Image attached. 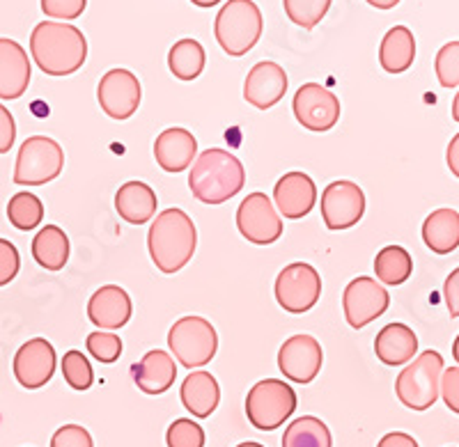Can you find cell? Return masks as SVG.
Instances as JSON below:
<instances>
[{
  "label": "cell",
  "instance_id": "obj_19",
  "mask_svg": "<svg viewBox=\"0 0 459 447\" xmlns=\"http://www.w3.org/2000/svg\"><path fill=\"white\" fill-rule=\"evenodd\" d=\"M30 60L22 44L0 37V99H19L30 85Z\"/></svg>",
  "mask_w": 459,
  "mask_h": 447
},
{
  "label": "cell",
  "instance_id": "obj_23",
  "mask_svg": "<svg viewBox=\"0 0 459 447\" xmlns=\"http://www.w3.org/2000/svg\"><path fill=\"white\" fill-rule=\"evenodd\" d=\"M418 351V338L404 323H388L377 333L375 354L388 367H402L411 363Z\"/></svg>",
  "mask_w": 459,
  "mask_h": 447
},
{
  "label": "cell",
  "instance_id": "obj_11",
  "mask_svg": "<svg viewBox=\"0 0 459 447\" xmlns=\"http://www.w3.org/2000/svg\"><path fill=\"white\" fill-rule=\"evenodd\" d=\"M388 305H391V297H388V291L375 278H356V280L347 285L342 294L344 319L356 331L366 328L368 323L381 317L388 310Z\"/></svg>",
  "mask_w": 459,
  "mask_h": 447
},
{
  "label": "cell",
  "instance_id": "obj_13",
  "mask_svg": "<svg viewBox=\"0 0 459 447\" xmlns=\"http://www.w3.org/2000/svg\"><path fill=\"white\" fill-rule=\"evenodd\" d=\"M319 204H322L324 225L333 232L354 228L366 213V195L359 184L347 179H338L324 188Z\"/></svg>",
  "mask_w": 459,
  "mask_h": 447
},
{
  "label": "cell",
  "instance_id": "obj_48",
  "mask_svg": "<svg viewBox=\"0 0 459 447\" xmlns=\"http://www.w3.org/2000/svg\"><path fill=\"white\" fill-rule=\"evenodd\" d=\"M453 120L459 122V92L455 94V99H453Z\"/></svg>",
  "mask_w": 459,
  "mask_h": 447
},
{
  "label": "cell",
  "instance_id": "obj_25",
  "mask_svg": "<svg viewBox=\"0 0 459 447\" xmlns=\"http://www.w3.org/2000/svg\"><path fill=\"white\" fill-rule=\"evenodd\" d=\"M157 193L145 182H126L115 193V209L131 225H143L157 213Z\"/></svg>",
  "mask_w": 459,
  "mask_h": 447
},
{
  "label": "cell",
  "instance_id": "obj_37",
  "mask_svg": "<svg viewBox=\"0 0 459 447\" xmlns=\"http://www.w3.org/2000/svg\"><path fill=\"white\" fill-rule=\"evenodd\" d=\"M437 79L444 88H457L459 85V42H450L441 47L434 60Z\"/></svg>",
  "mask_w": 459,
  "mask_h": 447
},
{
  "label": "cell",
  "instance_id": "obj_15",
  "mask_svg": "<svg viewBox=\"0 0 459 447\" xmlns=\"http://www.w3.org/2000/svg\"><path fill=\"white\" fill-rule=\"evenodd\" d=\"M324 354L313 335H292L278 351V369L294 383H313L322 369Z\"/></svg>",
  "mask_w": 459,
  "mask_h": 447
},
{
  "label": "cell",
  "instance_id": "obj_47",
  "mask_svg": "<svg viewBox=\"0 0 459 447\" xmlns=\"http://www.w3.org/2000/svg\"><path fill=\"white\" fill-rule=\"evenodd\" d=\"M191 3H194L195 7H214L219 5L221 0H191Z\"/></svg>",
  "mask_w": 459,
  "mask_h": 447
},
{
  "label": "cell",
  "instance_id": "obj_14",
  "mask_svg": "<svg viewBox=\"0 0 459 447\" xmlns=\"http://www.w3.org/2000/svg\"><path fill=\"white\" fill-rule=\"evenodd\" d=\"M97 99L101 110L113 120H129L136 113L143 99V90L136 73L129 69H110L101 76L97 88Z\"/></svg>",
  "mask_w": 459,
  "mask_h": 447
},
{
  "label": "cell",
  "instance_id": "obj_33",
  "mask_svg": "<svg viewBox=\"0 0 459 447\" xmlns=\"http://www.w3.org/2000/svg\"><path fill=\"white\" fill-rule=\"evenodd\" d=\"M287 19L297 26L313 30L331 7V0H282Z\"/></svg>",
  "mask_w": 459,
  "mask_h": 447
},
{
  "label": "cell",
  "instance_id": "obj_30",
  "mask_svg": "<svg viewBox=\"0 0 459 447\" xmlns=\"http://www.w3.org/2000/svg\"><path fill=\"white\" fill-rule=\"evenodd\" d=\"M329 426L319 417L303 416L290 422V426L282 434V447H331Z\"/></svg>",
  "mask_w": 459,
  "mask_h": 447
},
{
  "label": "cell",
  "instance_id": "obj_3",
  "mask_svg": "<svg viewBox=\"0 0 459 447\" xmlns=\"http://www.w3.org/2000/svg\"><path fill=\"white\" fill-rule=\"evenodd\" d=\"M246 170L235 154L207 150L188 172V188L204 204H223L244 188Z\"/></svg>",
  "mask_w": 459,
  "mask_h": 447
},
{
  "label": "cell",
  "instance_id": "obj_27",
  "mask_svg": "<svg viewBox=\"0 0 459 447\" xmlns=\"http://www.w3.org/2000/svg\"><path fill=\"white\" fill-rule=\"evenodd\" d=\"M416 57V39L407 26H395L384 35L379 47V64L388 73H404Z\"/></svg>",
  "mask_w": 459,
  "mask_h": 447
},
{
  "label": "cell",
  "instance_id": "obj_10",
  "mask_svg": "<svg viewBox=\"0 0 459 447\" xmlns=\"http://www.w3.org/2000/svg\"><path fill=\"white\" fill-rule=\"evenodd\" d=\"M237 228L246 241L269 245L282 236V220L264 193H251L237 209Z\"/></svg>",
  "mask_w": 459,
  "mask_h": 447
},
{
  "label": "cell",
  "instance_id": "obj_22",
  "mask_svg": "<svg viewBox=\"0 0 459 447\" xmlns=\"http://www.w3.org/2000/svg\"><path fill=\"white\" fill-rule=\"evenodd\" d=\"M178 379V367L168 351H147L141 363L134 365V381L145 395H163Z\"/></svg>",
  "mask_w": 459,
  "mask_h": 447
},
{
  "label": "cell",
  "instance_id": "obj_17",
  "mask_svg": "<svg viewBox=\"0 0 459 447\" xmlns=\"http://www.w3.org/2000/svg\"><path fill=\"white\" fill-rule=\"evenodd\" d=\"M287 73L278 63H257L244 81V99L257 110H269L285 97Z\"/></svg>",
  "mask_w": 459,
  "mask_h": 447
},
{
  "label": "cell",
  "instance_id": "obj_36",
  "mask_svg": "<svg viewBox=\"0 0 459 447\" xmlns=\"http://www.w3.org/2000/svg\"><path fill=\"white\" fill-rule=\"evenodd\" d=\"M85 347H88L90 356L97 358L100 363L110 365L122 356V340L120 335L115 333H104V331H94L85 340Z\"/></svg>",
  "mask_w": 459,
  "mask_h": 447
},
{
  "label": "cell",
  "instance_id": "obj_31",
  "mask_svg": "<svg viewBox=\"0 0 459 447\" xmlns=\"http://www.w3.org/2000/svg\"><path fill=\"white\" fill-rule=\"evenodd\" d=\"M375 273L377 280L384 285H402L407 282L413 273V260L407 250L402 245H386L379 250V255L375 257Z\"/></svg>",
  "mask_w": 459,
  "mask_h": 447
},
{
  "label": "cell",
  "instance_id": "obj_21",
  "mask_svg": "<svg viewBox=\"0 0 459 447\" xmlns=\"http://www.w3.org/2000/svg\"><path fill=\"white\" fill-rule=\"evenodd\" d=\"M198 141L194 133L179 126L161 131L154 141V159L166 172H184L188 166H194Z\"/></svg>",
  "mask_w": 459,
  "mask_h": 447
},
{
  "label": "cell",
  "instance_id": "obj_18",
  "mask_svg": "<svg viewBox=\"0 0 459 447\" xmlns=\"http://www.w3.org/2000/svg\"><path fill=\"white\" fill-rule=\"evenodd\" d=\"M273 202L287 220H299L313 211L317 202V186L303 172H287L273 188Z\"/></svg>",
  "mask_w": 459,
  "mask_h": 447
},
{
  "label": "cell",
  "instance_id": "obj_9",
  "mask_svg": "<svg viewBox=\"0 0 459 447\" xmlns=\"http://www.w3.org/2000/svg\"><path fill=\"white\" fill-rule=\"evenodd\" d=\"M322 297V276L310 264L294 262L276 278V301L290 314L310 313Z\"/></svg>",
  "mask_w": 459,
  "mask_h": 447
},
{
  "label": "cell",
  "instance_id": "obj_7",
  "mask_svg": "<svg viewBox=\"0 0 459 447\" xmlns=\"http://www.w3.org/2000/svg\"><path fill=\"white\" fill-rule=\"evenodd\" d=\"M168 348L182 367H204L216 356L219 335L204 317H182L172 323L168 333Z\"/></svg>",
  "mask_w": 459,
  "mask_h": 447
},
{
  "label": "cell",
  "instance_id": "obj_6",
  "mask_svg": "<svg viewBox=\"0 0 459 447\" xmlns=\"http://www.w3.org/2000/svg\"><path fill=\"white\" fill-rule=\"evenodd\" d=\"M297 411V392L281 379L257 381L246 397V416L260 432H273Z\"/></svg>",
  "mask_w": 459,
  "mask_h": 447
},
{
  "label": "cell",
  "instance_id": "obj_35",
  "mask_svg": "<svg viewBox=\"0 0 459 447\" xmlns=\"http://www.w3.org/2000/svg\"><path fill=\"white\" fill-rule=\"evenodd\" d=\"M168 447H204V432L198 422L179 417L168 426Z\"/></svg>",
  "mask_w": 459,
  "mask_h": 447
},
{
  "label": "cell",
  "instance_id": "obj_50",
  "mask_svg": "<svg viewBox=\"0 0 459 447\" xmlns=\"http://www.w3.org/2000/svg\"><path fill=\"white\" fill-rule=\"evenodd\" d=\"M237 447H264V445H260V443L248 441V443H241V445H237Z\"/></svg>",
  "mask_w": 459,
  "mask_h": 447
},
{
  "label": "cell",
  "instance_id": "obj_49",
  "mask_svg": "<svg viewBox=\"0 0 459 447\" xmlns=\"http://www.w3.org/2000/svg\"><path fill=\"white\" fill-rule=\"evenodd\" d=\"M453 358L459 363V335L455 338V342H453Z\"/></svg>",
  "mask_w": 459,
  "mask_h": 447
},
{
  "label": "cell",
  "instance_id": "obj_1",
  "mask_svg": "<svg viewBox=\"0 0 459 447\" xmlns=\"http://www.w3.org/2000/svg\"><path fill=\"white\" fill-rule=\"evenodd\" d=\"M30 53L48 76H69L85 64L88 39L76 26L57 21L37 23L30 35Z\"/></svg>",
  "mask_w": 459,
  "mask_h": 447
},
{
  "label": "cell",
  "instance_id": "obj_8",
  "mask_svg": "<svg viewBox=\"0 0 459 447\" xmlns=\"http://www.w3.org/2000/svg\"><path fill=\"white\" fill-rule=\"evenodd\" d=\"M65 168V151L53 138L32 135L23 141L14 166V184L19 186H42L60 177Z\"/></svg>",
  "mask_w": 459,
  "mask_h": 447
},
{
  "label": "cell",
  "instance_id": "obj_28",
  "mask_svg": "<svg viewBox=\"0 0 459 447\" xmlns=\"http://www.w3.org/2000/svg\"><path fill=\"white\" fill-rule=\"evenodd\" d=\"M32 257L42 269L60 271L69 260V236L63 228L47 225L32 239Z\"/></svg>",
  "mask_w": 459,
  "mask_h": 447
},
{
  "label": "cell",
  "instance_id": "obj_41",
  "mask_svg": "<svg viewBox=\"0 0 459 447\" xmlns=\"http://www.w3.org/2000/svg\"><path fill=\"white\" fill-rule=\"evenodd\" d=\"M441 397L450 411L459 416V367L444 369L441 376Z\"/></svg>",
  "mask_w": 459,
  "mask_h": 447
},
{
  "label": "cell",
  "instance_id": "obj_20",
  "mask_svg": "<svg viewBox=\"0 0 459 447\" xmlns=\"http://www.w3.org/2000/svg\"><path fill=\"white\" fill-rule=\"evenodd\" d=\"M134 305L122 287L106 285L92 294L88 303V317L101 331H120L131 319Z\"/></svg>",
  "mask_w": 459,
  "mask_h": 447
},
{
  "label": "cell",
  "instance_id": "obj_2",
  "mask_svg": "<svg viewBox=\"0 0 459 447\" xmlns=\"http://www.w3.org/2000/svg\"><path fill=\"white\" fill-rule=\"evenodd\" d=\"M195 245H198V232L194 220L182 209H166L159 213L157 220H152L147 248L152 262L166 276H175L191 262Z\"/></svg>",
  "mask_w": 459,
  "mask_h": 447
},
{
  "label": "cell",
  "instance_id": "obj_4",
  "mask_svg": "<svg viewBox=\"0 0 459 447\" xmlns=\"http://www.w3.org/2000/svg\"><path fill=\"white\" fill-rule=\"evenodd\" d=\"M441 376H444V356L428 348L397 376V400L411 411H428L441 395Z\"/></svg>",
  "mask_w": 459,
  "mask_h": 447
},
{
  "label": "cell",
  "instance_id": "obj_46",
  "mask_svg": "<svg viewBox=\"0 0 459 447\" xmlns=\"http://www.w3.org/2000/svg\"><path fill=\"white\" fill-rule=\"evenodd\" d=\"M368 5L377 7V10H393L400 0H366Z\"/></svg>",
  "mask_w": 459,
  "mask_h": 447
},
{
  "label": "cell",
  "instance_id": "obj_34",
  "mask_svg": "<svg viewBox=\"0 0 459 447\" xmlns=\"http://www.w3.org/2000/svg\"><path fill=\"white\" fill-rule=\"evenodd\" d=\"M63 376L74 391H88L94 383V372L90 360L85 358L83 351L72 348L63 356Z\"/></svg>",
  "mask_w": 459,
  "mask_h": 447
},
{
  "label": "cell",
  "instance_id": "obj_16",
  "mask_svg": "<svg viewBox=\"0 0 459 447\" xmlns=\"http://www.w3.org/2000/svg\"><path fill=\"white\" fill-rule=\"evenodd\" d=\"M56 372V348L48 340H28L14 356V376L26 391H37L51 381Z\"/></svg>",
  "mask_w": 459,
  "mask_h": 447
},
{
  "label": "cell",
  "instance_id": "obj_38",
  "mask_svg": "<svg viewBox=\"0 0 459 447\" xmlns=\"http://www.w3.org/2000/svg\"><path fill=\"white\" fill-rule=\"evenodd\" d=\"M22 269V257L12 241L0 239V287L10 285Z\"/></svg>",
  "mask_w": 459,
  "mask_h": 447
},
{
  "label": "cell",
  "instance_id": "obj_29",
  "mask_svg": "<svg viewBox=\"0 0 459 447\" xmlns=\"http://www.w3.org/2000/svg\"><path fill=\"white\" fill-rule=\"evenodd\" d=\"M207 56L198 39H179L168 53V67L179 81H195L203 73Z\"/></svg>",
  "mask_w": 459,
  "mask_h": 447
},
{
  "label": "cell",
  "instance_id": "obj_24",
  "mask_svg": "<svg viewBox=\"0 0 459 447\" xmlns=\"http://www.w3.org/2000/svg\"><path fill=\"white\" fill-rule=\"evenodd\" d=\"M179 397H182L184 408H186L191 416L204 420V417H209L216 411V406H219L221 401L219 381L209 374V372H204V369L191 372V374L184 379Z\"/></svg>",
  "mask_w": 459,
  "mask_h": 447
},
{
  "label": "cell",
  "instance_id": "obj_42",
  "mask_svg": "<svg viewBox=\"0 0 459 447\" xmlns=\"http://www.w3.org/2000/svg\"><path fill=\"white\" fill-rule=\"evenodd\" d=\"M16 141V125L10 110L0 104V154H7Z\"/></svg>",
  "mask_w": 459,
  "mask_h": 447
},
{
  "label": "cell",
  "instance_id": "obj_44",
  "mask_svg": "<svg viewBox=\"0 0 459 447\" xmlns=\"http://www.w3.org/2000/svg\"><path fill=\"white\" fill-rule=\"evenodd\" d=\"M377 447H418V443L413 441V436L404 432H391L377 443Z\"/></svg>",
  "mask_w": 459,
  "mask_h": 447
},
{
  "label": "cell",
  "instance_id": "obj_39",
  "mask_svg": "<svg viewBox=\"0 0 459 447\" xmlns=\"http://www.w3.org/2000/svg\"><path fill=\"white\" fill-rule=\"evenodd\" d=\"M51 447H94V443L85 426L65 425L53 434Z\"/></svg>",
  "mask_w": 459,
  "mask_h": 447
},
{
  "label": "cell",
  "instance_id": "obj_40",
  "mask_svg": "<svg viewBox=\"0 0 459 447\" xmlns=\"http://www.w3.org/2000/svg\"><path fill=\"white\" fill-rule=\"evenodd\" d=\"M88 7V0H42V12L51 19H63L72 21L79 19Z\"/></svg>",
  "mask_w": 459,
  "mask_h": 447
},
{
  "label": "cell",
  "instance_id": "obj_12",
  "mask_svg": "<svg viewBox=\"0 0 459 447\" xmlns=\"http://www.w3.org/2000/svg\"><path fill=\"white\" fill-rule=\"evenodd\" d=\"M294 115L297 122L308 131H331L340 120V99L319 83H306L294 94Z\"/></svg>",
  "mask_w": 459,
  "mask_h": 447
},
{
  "label": "cell",
  "instance_id": "obj_5",
  "mask_svg": "<svg viewBox=\"0 0 459 447\" xmlns=\"http://www.w3.org/2000/svg\"><path fill=\"white\" fill-rule=\"evenodd\" d=\"M262 28V12L253 0H228L216 16L214 35L228 56L241 57L260 42Z\"/></svg>",
  "mask_w": 459,
  "mask_h": 447
},
{
  "label": "cell",
  "instance_id": "obj_26",
  "mask_svg": "<svg viewBox=\"0 0 459 447\" xmlns=\"http://www.w3.org/2000/svg\"><path fill=\"white\" fill-rule=\"evenodd\" d=\"M423 241L437 255H450L459 248V213L455 209H437L425 219Z\"/></svg>",
  "mask_w": 459,
  "mask_h": 447
},
{
  "label": "cell",
  "instance_id": "obj_43",
  "mask_svg": "<svg viewBox=\"0 0 459 447\" xmlns=\"http://www.w3.org/2000/svg\"><path fill=\"white\" fill-rule=\"evenodd\" d=\"M446 305L450 310V317H459V269H455L444 285Z\"/></svg>",
  "mask_w": 459,
  "mask_h": 447
},
{
  "label": "cell",
  "instance_id": "obj_45",
  "mask_svg": "<svg viewBox=\"0 0 459 447\" xmlns=\"http://www.w3.org/2000/svg\"><path fill=\"white\" fill-rule=\"evenodd\" d=\"M446 163H448L450 172L459 179V133L450 141L448 150H446Z\"/></svg>",
  "mask_w": 459,
  "mask_h": 447
},
{
  "label": "cell",
  "instance_id": "obj_32",
  "mask_svg": "<svg viewBox=\"0 0 459 447\" xmlns=\"http://www.w3.org/2000/svg\"><path fill=\"white\" fill-rule=\"evenodd\" d=\"M7 219H10V223L16 229H22V232L35 229L44 220L42 200L28 191L16 193V195H12L10 202H7Z\"/></svg>",
  "mask_w": 459,
  "mask_h": 447
}]
</instances>
